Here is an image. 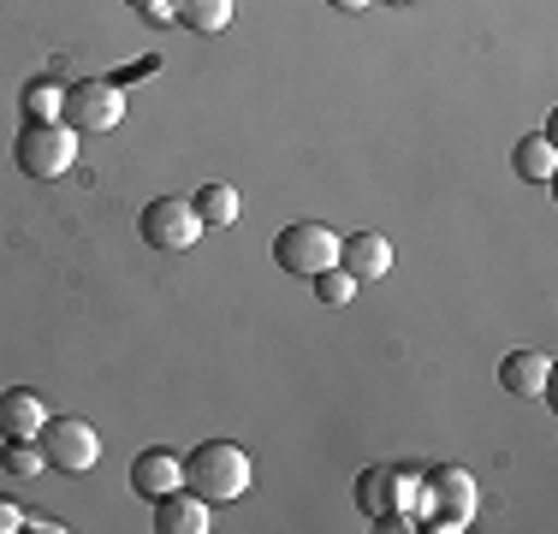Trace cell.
<instances>
[{
	"mask_svg": "<svg viewBox=\"0 0 558 534\" xmlns=\"http://www.w3.org/2000/svg\"><path fill=\"white\" fill-rule=\"evenodd\" d=\"M12 155H19V172H24V179L54 184V179H65V172H72V160H77V131L65 125V119H24Z\"/></svg>",
	"mask_w": 558,
	"mask_h": 534,
	"instance_id": "1",
	"label": "cell"
},
{
	"mask_svg": "<svg viewBox=\"0 0 558 534\" xmlns=\"http://www.w3.org/2000/svg\"><path fill=\"white\" fill-rule=\"evenodd\" d=\"M184 487L203 493L208 505L238 499V493L250 487V458H244V446H232V439H208V446H196L191 458H184Z\"/></svg>",
	"mask_w": 558,
	"mask_h": 534,
	"instance_id": "2",
	"label": "cell"
},
{
	"mask_svg": "<svg viewBox=\"0 0 558 534\" xmlns=\"http://www.w3.org/2000/svg\"><path fill=\"white\" fill-rule=\"evenodd\" d=\"M36 451L54 475H89L101 463V439L84 416H48L43 434H36Z\"/></svg>",
	"mask_w": 558,
	"mask_h": 534,
	"instance_id": "3",
	"label": "cell"
},
{
	"mask_svg": "<svg viewBox=\"0 0 558 534\" xmlns=\"http://www.w3.org/2000/svg\"><path fill=\"white\" fill-rule=\"evenodd\" d=\"M274 262L286 267V274H298V279H315L322 267L339 262V232L322 226V220H298V226H286V232L274 238Z\"/></svg>",
	"mask_w": 558,
	"mask_h": 534,
	"instance_id": "4",
	"label": "cell"
},
{
	"mask_svg": "<svg viewBox=\"0 0 558 534\" xmlns=\"http://www.w3.org/2000/svg\"><path fill=\"white\" fill-rule=\"evenodd\" d=\"M60 119L77 131V137H89V131H113L119 119H125V89L108 84V77H84V84L65 89Z\"/></svg>",
	"mask_w": 558,
	"mask_h": 534,
	"instance_id": "5",
	"label": "cell"
},
{
	"mask_svg": "<svg viewBox=\"0 0 558 534\" xmlns=\"http://www.w3.org/2000/svg\"><path fill=\"white\" fill-rule=\"evenodd\" d=\"M137 232H143L149 250L179 256V250H191L196 238H203V220H196V208L184 203V196H155V203L137 214Z\"/></svg>",
	"mask_w": 558,
	"mask_h": 534,
	"instance_id": "6",
	"label": "cell"
},
{
	"mask_svg": "<svg viewBox=\"0 0 558 534\" xmlns=\"http://www.w3.org/2000/svg\"><path fill=\"white\" fill-rule=\"evenodd\" d=\"M428 529L434 534H458L463 523L475 517V475H463V470H434L428 475Z\"/></svg>",
	"mask_w": 558,
	"mask_h": 534,
	"instance_id": "7",
	"label": "cell"
},
{
	"mask_svg": "<svg viewBox=\"0 0 558 534\" xmlns=\"http://www.w3.org/2000/svg\"><path fill=\"white\" fill-rule=\"evenodd\" d=\"M155 534H208V499L191 487H172L155 499Z\"/></svg>",
	"mask_w": 558,
	"mask_h": 534,
	"instance_id": "8",
	"label": "cell"
},
{
	"mask_svg": "<svg viewBox=\"0 0 558 534\" xmlns=\"http://www.w3.org/2000/svg\"><path fill=\"white\" fill-rule=\"evenodd\" d=\"M339 267L363 286V279H387V267H392V244L380 232H351V238H339Z\"/></svg>",
	"mask_w": 558,
	"mask_h": 534,
	"instance_id": "9",
	"label": "cell"
},
{
	"mask_svg": "<svg viewBox=\"0 0 558 534\" xmlns=\"http://www.w3.org/2000/svg\"><path fill=\"white\" fill-rule=\"evenodd\" d=\"M48 422V404L31 392V386H12L0 392V439H36Z\"/></svg>",
	"mask_w": 558,
	"mask_h": 534,
	"instance_id": "10",
	"label": "cell"
},
{
	"mask_svg": "<svg viewBox=\"0 0 558 534\" xmlns=\"http://www.w3.org/2000/svg\"><path fill=\"white\" fill-rule=\"evenodd\" d=\"M172 487H184V458H172V451H143V458L131 463V493H137V499H161Z\"/></svg>",
	"mask_w": 558,
	"mask_h": 534,
	"instance_id": "11",
	"label": "cell"
},
{
	"mask_svg": "<svg viewBox=\"0 0 558 534\" xmlns=\"http://www.w3.org/2000/svg\"><path fill=\"white\" fill-rule=\"evenodd\" d=\"M547 374H553V356L547 351H511L499 363V386L511 398H541V392H547Z\"/></svg>",
	"mask_w": 558,
	"mask_h": 534,
	"instance_id": "12",
	"label": "cell"
},
{
	"mask_svg": "<svg viewBox=\"0 0 558 534\" xmlns=\"http://www.w3.org/2000/svg\"><path fill=\"white\" fill-rule=\"evenodd\" d=\"M356 511L368 523H392L398 517V475L392 470H363L356 475Z\"/></svg>",
	"mask_w": 558,
	"mask_h": 534,
	"instance_id": "13",
	"label": "cell"
},
{
	"mask_svg": "<svg viewBox=\"0 0 558 534\" xmlns=\"http://www.w3.org/2000/svg\"><path fill=\"white\" fill-rule=\"evenodd\" d=\"M511 167H517V179H529V184H553V172H558V149H553L547 131H535V137L517 143V149H511Z\"/></svg>",
	"mask_w": 558,
	"mask_h": 534,
	"instance_id": "14",
	"label": "cell"
},
{
	"mask_svg": "<svg viewBox=\"0 0 558 534\" xmlns=\"http://www.w3.org/2000/svg\"><path fill=\"white\" fill-rule=\"evenodd\" d=\"M232 7L238 0H172V19L191 24L196 36H220L232 24Z\"/></svg>",
	"mask_w": 558,
	"mask_h": 534,
	"instance_id": "15",
	"label": "cell"
},
{
	"mask_svg": "<svg viewBox=\"0 0 558 534\" xmlns=\"http://www.w3.org/2000/svg\"><path fill=\"white\" fill-rule=\"evenodd\" d=\"M191 208L203 226H232L238 220V191L232 184H203V191L191 196Z\"/></svg>",
	"mask_w": 558,
	"mask_h": 534,
	"instance_id": "16",
	"label": "cell"
},
{
	"mask_svg": "<svg viewBox=\"0 0 558 534\" xmlns=\"http://www.w3.org/2000/svg\"><path fill=\"white\" fill-rule=\"evenodd\" d=\"M0 470L19 475V481H36V475H48V463H43V451H36V439H7V451H0Z\"/></svg>",
	"mask_w": 558,
	"mask_h": 534,
	"instance_id": "17",
	"label": "cell"
},
{
	"mask_svg": "<svg viewBox=\"0 0 558 534\" xmlns=\"http://www.w3.org/2000/svg\"><path fill=\"white\" fill-rule=\"evenodd\" d=\"M315 298H322L327 310H344V303L356 298V279L333 262V267H322V274H315Z\"/></svg>",
	"mask_w": 558,
	"mask_h": 534,
	"instance_id": "18",
	"label": "cell"
},
{
	"mask_svg": "<svg viewBox=\"0 0 558 534\" xmlns=\"http://www.w3.org/2000/svg\"><path fill=\"white\" fill-rule=\"evenodd\" d=\"M60 107H65V89L48 84V77H36V84L24 89V119H60Z\"/></svg>",
	"mask_w": 558,
	"mask_h": 534,
	"instance_id": "19",
	"label": "cell"
},
{
	"mask_svg": "<svg viewBox=\"0 0 558 534\" xmlns=\"http://www.w3.org/2000/svg\"><path fill=\"white\" fill-rule=\"evenodd\" d=\"M24 529V511L12 499H0V534H19Z\"/></svg>",
	"mask_w": 558,
	"mask_h": 534,
	"instance_id": "20",
	"label": "cell"
},
{
	"mask_svg": "<svg viewBox=\"0 0 558 534\" xmlns=\"http://www.w3.org/2000/svg\"><path fill=\"white\" fill-rule=\"evenodd\" d=\"M339 12H363V7H375V0H333Z\"/></svg>",
	"mask_w": 558,
	"mask_h": 534,
	"instance_id": "21",
	"label": "cell"
},
{
	"mask_svg": "<svg viewBox=\"0 0 558 534\" xmlns=\"http://www.w3.org/2000/svg\"><path fill=\"white\" fill-rule=\"evenodd\" d=\"M125 7H137V12H143V7H155V0H125Z\"/></svg>",
	"mask_w": 558,
	"mask_h": 534,
	"instance_id": "22",
	"label": "cell"
},
{
	"mask_svg": "<svg viewBox=\"0 0 558 534\" xmlns=\"http://www.w3.org/2000/svg\"><path fill=\"white\" fill-rule=\"evenodd\" d=\"M392 7H404V0H392Z\"/></svg>",
	"mask_w": 558,
	"mask_h": 534,
	"instance_id": "23",
	"label": "cell"
}]
</instances>
